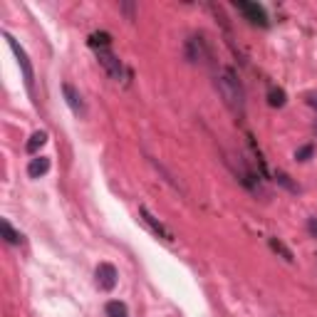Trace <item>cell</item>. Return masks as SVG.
<instances>
[{"label":"cell","instance_id":"e0dca14e","mask_svg":"<svg viewBox=\"0 0 317 317\" xmlns=\"http://www.w3.org/2000/svg\"><path fill=\"white\" fill-rule=\"evenodd\" d=\"M275 179H278L282 186L290 188V191H298V186H293V184H290V176H285V174H275Z\"/></svg>","mask_w":317,"mask_h":317},{"label":"cell","instance_id":"ffe728a7","mask_svg":"<svg viewBox=\"0 0 317 317\" xmlns=\"http://www.w3.org/2000/svg\"><path fill=\"white\" fill-rule=\"evenodd\" d=\"M307 102H310V107L317 109V94H307Z\"/></svg>","mask_w":317,"mask_h":317},{"label":"cell","instance_id":"5bb4252c","mask_svg":"<svg viewBox=\"0 0 317 317\" xmlns=\"http://www.w3.org/2000/svg\"><path fill=\"white\" fill-rule=\"evenodd\" d=\"M268 102H270L273 107H282V104H285V92H282V90H270Z\"/></svg>","mask_w":317,"mask_h":317},{"label":"cell","instance_id":"8fae6325","mask_svg":"<svg viewBox=\"0 0 317 317\" xmlns=\"http://www.w3.org/2000/svg\"><path fill=\"white\" fill-rule=\"evenodd\" d=\"M107 317H127V305L124 302H119V300H112V302H107Z\"/></svg>","mask_w":317,"mask_h":317},{"label":"cell","instance_id":"2e32d148","mask_svg":"<svg viewBox=\"0 0 317 317\" xmlns=\"http://www.w3.org/2000/svg\"><path fill=\"white\" fill-rule=\"evenodd\" d=\"M295 156H298V161H307V159L312 156V147L307 144V147H302V149H298V154H295Z\"/></svg>","mask_w":317,"mask_h":317},{"label":"cell","instance_id":"9c48e42d","mask_svg":"<svg viewBox=\"0 0 317 317\" xmlns=\"http://www.w3.org/2000/svg\"><path fill=\"white\" fill-rule=\"evenodd\" d=\"M50 171V159H45V156H40V159H33L30 161V166H27V174L33 176V179H40V176H45Z\"/></svg>","mask_w":317,"mask_h":317},{"label":"cell","instance_id":"3957f363","mask_svg":"<svg viewBox=\"0 0 317 317\" xmlns=\"http://www.w3.org/2000/svg\"><path fill=\"white\" fill-rule=\"evenodd\" d=\"M97 285L102 290H114V285H117V268L112 263H99L97 265Z\"/></svg>","mask_w":317,"mask_h":317},{"label":"cell","instance_id":"7c38bea8","mask_svg":"<svg viewBox=\"0 0 317 317\" xmlns=\"http://www.w3.org/2000/svg\"><path fill=\"white\" fill-rule=\"evenodd\" d=\"M90 45L94 50H109V35L107 33H94L90 38Z\"/></svg>","mask_w":317,"mask_h":317},{"label":"cell","instance_id":"4fadbf2b","mask_svg":"<svg viewBox=\"0 0 317 317\" xmlns=\"http://www.w3.org/2000/svg\"><path fill=\"white\" fill-rule=\"evenodd\" d=\"M45 141H47V134H45V131H35V134L30 136V141H27V151H30V154H35V151H38Z\"/></svg>","mask_w":317,"mask_h":317},{"label":"cell","instance_id":"30bf717a","mask_svg":"<svg viewBox=\"0 0 317 317\" xmlns=\"http://www.w3.org/2000/svg\"><path fill=\"white\" fill-rule=\"evenodd\" d=\"M0 230H3V238H5L8 243H13V245H15V243H22V236L15 233L13 225L8 223V221H0Z\"/></svg>","mask_w":317,"mask_h":317},{"label":"cell","instance_id":"8992f818","mask_svg":"<svg viewBox=\"0 0 317 317\" xmlns=\"http://www.w3.org/2000/svg\"><path fill=\"white\" fill-rule=\"evenodd\" d=\"M62 92H65V99H67L70 109H72L77 117H84V114H87V109H84V102H82L79 92H77L72 84H62Z\"/></svg>","mask_w":317,"mask_h":317},{"label":"cell","instance_id":"7a4b0ae2","mask_svg":"<svg viewBox=\"0 0 317 317\" xmlns=\"http://www.w3.org/2000/svg\"><path fill=\"white\" fill-rule=\"evenodd\" d=\"M3 38L8 40V45H10V50H13V55L18 57V65L20 70H22V77H25V84H27V90L33 92V84H35V72H33V65H30V60L25 55V50L18 45V40L13 38V35H8V33H3Z\"/></svg>","mask_w":317,"mask_h":317},{"label":"cell","instance_id":"9a60e30c","mask_svg":"<svg viewBox=\"0 0 317 317\" xmlns=\"http://www.w3.org/2000/svg\"><path fill=\"white\" fill-rule=\"evenodd\" d=\"M270 248H273L275 253H280V255H282L285 261H293V253H290V250H287V248H285V245H282L280 241H275V238H270Z\"/></svg>","mask_w":317,"mask_h":317},{"label":"cell","instance_id":"5b68a950","mask_svg":"<svg viewBox=\"0 0 317 317\" xmlns=\"http://www.w3.org/2000/svg\"><path fill=\"white\" fill-rule=\"evenodd\" d=\"M97 60H99V65L109 72V77H114V79L122 77V62H119V57L112 55L109 50H97Z\"/></svg>","mask_w":317,"mask_h":317},{"label":"cell","instance_id":"277c9868","mask_svg":"<svg viewBox=\"0 0 317 317\" xmlns=\"http://www.w3.org/2000/svg\"><path fill=\"white\" fill-rule=\"evenodd\" d=\"M236 5H238V10L245 13V18L250 20L253 25H263V27L268 25V15H265V10H263L258 3H243V0H238Z\"/></svg>","mask_w":317,"mask_h":317},{"label":"cell","instance_id":"6da1fadb","mask_svg":"<svg viewBox=\"0 0 317 317\" xmlns=\"http://www.w3.org/2000/svg\"><path fill=\"white\" fill-rule=\"evenodd\" d=\"M216 90L221 94L223 104L236 114V117H243V114H245V90H243L241 79L236 77L233 70L223 67V70L216 75Z\"/></svg>","mask_w":317,"mask_h":317},{"label":"cell","instance_id":"d6986e66","mask_svg":"<svg viewBox=\"0 0 317 317\" xmlns=\"http://www.w3.org/2000/svg\"><path fill=\"white\" fill-rule=\"evenodd\" d=\"M307 228H310V233H312V236H317V218H310Z\"/></svg>","mask_w":317,"mask_h":317},{"label":"cell","instance_id":"52a82bcc","mask_svg":"<svg viewBox=\"0 0 317 317\" xmlns=\"http://www.w3.org/2000/svg\"><path fill=\"white\" fill-rule=\"evenodd\" d=\"M188 57H191V62H206L208 60V50H206V42L201 38H193L188 42Z\"/></svg>","mask_w":317,"mask_h":317},{"label":"cell","instance_id":"ba28073f","mask_svg":"<svg viewBox=\"0 0 317 317\" xmlns=\"http://www.w3.org/2000/svg\"><path fill=\"white\" fill-rule=\"evenodd\" d=\"M139 213H141V218H144V223L149 225L151 230H154V233H156V236H161V238H164V241H171V233H168L166 228H164V225L159 223V221H156V218H154V216H151L149 211H147V208H144V206H141V208H139Z\"/></svg>","mask_w":317,"mask_h":317},{"label":"cell","instance_id":"ac0fdd59","mask_svg":"<svg viewBox=\"0 0 317 317\" xmlns=\"http://www.w3.org/2000/svg\"><path fill=\"white\" fill-rule=\"evenodd\" d=\"M122 10L129 15V20H134V5H131V3H124V5H122Z\"/></svg>","mask_w":317,"mask_h":317}]
</instances>
